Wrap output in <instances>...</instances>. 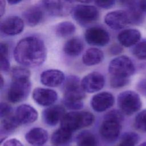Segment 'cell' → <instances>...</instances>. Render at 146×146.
<instances>
[{
  "label": "cell",
  "instance_id": "6da1fadb",
  "mask_svg": "<svg viewBox=\"0 0 146 146\" xmlns=\"http://www.w3.org/2000/svg\"><path fill=\"white\" fill-rule=\"evenodd\" d=\"M15 61L21 65L35 67L41 65L46 58V48L42 40L35 36H27L19 40L14 51Z\"/></svg>",
  "mask_w": 146,
  "mask_h": 146
},
{
  "label": "cell",
  "instance_id": "7a4b0ae2",
  "mask_svg": "<svg viewBox=\"0 0 146 146\" xmlns=\"http://www.w3.org/2000/svg\"><path fill=\"white\" fill-rule=\"evenodd\" d=\"M95 119L94 115L88 111L70 112L65 113L60 121V127L71 132L88 127Z\"/></svg>",
  "mask_w": 146,
  "mask_h": 146
},
{
  "label": "cell",
  "instance_id": "3957f363",
  "mask_svg": "<svg viewBox=\"0 0 146 146\" xmlns=\"http://www.w3.org/2000/svg\"><path fill=\"white\" fill-rule=\"evenodd\" d=\"M117 104L123 113L131 115L140 110L142 103L138 94L133 91H125L118 95Z\"/></svg>",
  "mask_w": 146,
  "mask_h": 146
},
{
  "label": "cell",
  "instance_id": "277c9868",
  "mask_svg": "<svg viewBox=\"0 0 146 146\" xmlns=\"http://www.w3.org/2000/svg\"><path fill=\"white\" fill-rule=\"evenodd\" d=\"M135 66L127 56L122 55L113 59L108 66V71L112 76L129 78L135 72Z\"/></svg>",
  "mask_w": 146,
  "mask_h": 146
},
{
  "label": "cell",
  "instance_id": "5b68a950",
  "mask_svg": "<svg viewBox=\"0 0 146 146\" xmlns=\"http://www.w3.org/2000/svg\"><path fill=\"white\" fill-rule=\"evenodd\" d=\"M71 14L73 18L82 26L92 23L99 17V12L97 8L87 5H79L74 7Z\"/></svg>",
  "mask_w": 146,
  "mask_h": 146
},
{
  "label": "cell",
  "instance_id": "8992f818",
  "mask_svg": "<svg viewBox=\"0 0 146 146\" xmlns=\"http://www.w3.org/2000/svg\"><path fill=\"white\" fill-rule=\"evenodd\" d=\"M31 89L29 79L13 80L7 93V98L12 103H16L25 100Z\"/></svg>",
  "mask_w": 146,
  "mask_h": 146
},
{
  "label": "cell",
  "instance_id": "52a82bcc",
  "mask_svg": "<svg viewBox=\"0 0 146 146\" xmlns=\"http://www.w3.org/2000/svg\"><path fill=\"white\" fill-rule=\"evenodd\" d=\"M42 6L49 14L55 17H64L71 13L72 0H42Z\"/></svg>",
  "mask_w": 146,
  "mask_h": 146
},
{
  "label": "cell",
  "instance_id": "ba28073f",
  "mask_svg": "<svg viewBox=\"0 0 146 146\" xmlns=\"http://www.w3.org/2000/svg\"><path fill=\"white\" fill-rule=\"evenodd\" d=\"M85 92L78 77L71 75L67 78L64 86V100H82L85 97Z\"/></svg>",
  "mask_w": 146,
  "mask_h": 146
},
{
  "label": "cell",
  "instance_id": "9c48e42d",
  "mask_svg": "<svg viewBox=\"0 0 146 146\" xmlns=\"http://www.w3.org/2000/svg\"><path fill=\"white\" fill-rule=\"evenodd\" d=\"M84 38L89 44L95 46H104L107 44L110 40L108 31L99 26L87 29L84 33Z\"/></svg>",
  "mask_w": 146,
  "mask_h": 146
},
{
  "label": "cell",
  "instance_id": "30bf717a",
  "mask_svg": "<svg viewBox=\"0 0 146 146\" xmlns=\"http://www.w3.org/2000/svg\"><path fill=\"white\" fill-rule=\"evenodd\" d=\"M121 121L104 117L100 128L102 137L108 141L115 140L119 136L121 129Z\"/></svg>",
  "mask_w": 146,
  "mask_h": 146
},
{
  "label": "cell",
  "instance_id": "8fae6325",
  "mask_svg": "<svg viewBox=\"0 0 146 146\" xmlns=\"http://www.w3.org/2000/svg\"><path fill=\"white\" fill-rule=\"evenodd\" d=\"M106 24L113 30H120L131 23L127 10H115L109 12L104 17Z\"/></svg>",
  "mask_w": 146,
  "mask_h": 146
},
{
  "label": "cell",
  "instance_id": "7c38bea8",
  "mask_svg": "<svg viewBox=\"0 0 146 146\" xmlns=\"http://www.w3.org/2000/svg\"><path fill=\"white\" fill-rule=\"evenodd\" d=\"M103 75L98 72H92L86 75L81 80V86L86 92L92 93L100 90L104 85Z\"/></svg>",
  "mask_w": 146,
  "mask_h": 146
},
{
  "label": "cell",
  "instance_id": "4fadbf2b",
  "mask_svg": "<svg viewBox=\"0 0 146 146\" xmlns=\"http://www.w3.org/2000/svg\"><path fill=\"white\" fill-rule=\"evenodd\" d=\"M24 21L17 16H10L1 23V31L4 34L14 36L22 32L24 29Z\"/></svg>",
  "mask_w": 146,
  "mask_h": 146
},
{
  "label": "cell",
  "instance_id": "5bb4252c",
  "mask_svg": "<svg viewBox=\"0 0 146 146\" xmlns=\"http://www.w3.org/2000/svg\"><path fill=\"white\" fill-rule=\"evenodd\" d=\"M114 102L115 99L112 94L108 92H102L92 98L91 105L94 111L102 112L111 107Z\"/></svg>",
  "mask_w": 146,
  "mask_h": 146
},
{
  "label": "cell",
  "instance_id": "9a60e30c",
  "mask_svg": "<svg viewBox=\"0 0 146 146\" xmlns=\"http://www.w3.org/2000/svg\"><path fill=\"white\" fill-rule=\"evenodd\" d=\"M33 98L40 106H50L56 101L58 94L53 90L38 87L33 91Z\"/></svg>",
  "mask_w": 146,
  "mask_h": 146
},
{
  "label": "cell",
  "instance_id": "2e32d148",
  "mask_svg": "<svg viewBox=\"0 0 146 146\" xmlns=\"http://www.w3.org/2000/svg\"><path fill=\"white\" fill-rule=\"evenodd\" d=\"M15 116L20 124H26L36 121L38 113L32 106L28 104H22L16 109Z\"/></svg>",
  "mask_w": 146,
  "mask_h": 146
},
{
  "label": "cell",
  "instance_id": "e0dca14e",
  "mask_svg": "<svg viewBox=\"0 0 146 146\" xmlns=\"http://www.w3.org/2000/svg\"><path fill=\"white\" fill-rule=\"evenodd\" d=\"M43 7L38 5L30 6L22 14L24 22L30 27H34L39 24L44 18Z\"/></svg>",
  "mask_w": 146,
  "mask_h": 146
},
{
  "label": "cell",
  "instance_id": "ac0fdd59",
  "mask_svg": "<svg viewBox=\"0 0 146 146\" xmlns=\"http://www.w3.org/2000/svg\"><path fill=\"white\" fill-rule=\"evenodd\" d=\"M40 80V82L46 86L55 87L63 82L64 75L62 71L59 70H47L41 74Z\"/></svg>",
  "mask_w": 146,
  "mask_h": 146
},
{
  "label": "cell",
  "instance_id": "d6986e66",
  "mask_svg": "<svg viewBox=\"0 0 146 146\" xmlns=\"http://www.w3.org/2000/svg\"><path fill=\"white\" fill-rule=\"evenodd\" d=\"M65 115V110L59 105L50 106L45 109L43 112V119L44 123L50 126H54L61 121Z\"/></svg>",
  "mask_w": 146,
  "mask_h": 146
},
{
  "label": "cell",
  "instance_id": "ffe728a7",
  "mask_svg": "<svg viewBox=\"0 0 146 146\" xmlns=\"http://www.w3.org/2000/svg\"><path fill=\"white\" fill-rule=\"evenodd\" d=\"M140 38V32L134 29L124 30L117 35V39L120 44L127 47L136 44Z\"/></svg>",
  "mask_w": 146,
  "mask_h": 146
},
{
  "label": "cell",
  "instance_id": "44dd1931",
  "mask_svg": "<svg viewBox=\"0 0 146 146\" xmlns=\"http://www.w3.org/2000/svg\"><path fill=\"white\" fill-rule=\"evenodd\" d=\"M26 141L30 144L40 146L48 140V133L42 128L36 127L31 129L25 135Z\"/></svg>",
  "mask_w": 146,
  "mask_h": 146
},
{
  "label": "cell",
  "instance_id": "7402d4cb",
  "mask_svg": "<svg viewBox=\"0 0 146 146\" xmlns=\"http://www.w3.org/2000/svg\"><path fill=\"white\" fill-rule=\"evenodd\" d=\"M103 58L104 54L101 50L98 48H90L83 54L82 60L85 65L91 66L101 63Z\"/></svg>",
  "mask_w": 146,
  "mask_h": 146
},
{
  "label": "cell",
  "instance_id": "603a6c76",
  "mask_svg": "<svg viewBox=\"0 0 146 146\" xmlns=\"http://www.w3.org/2000/svg\"><path fill=\"white\" fill-rule=\"evenodd\" d=\"M83 44L78 38H72L68 40L63 46V51L70 56L79 55L83 50Z\"/></svg>",
  "mask_w": 146,
  "mask_h": 146
},
{
  "label": "cell",
  "instance_id": "cb8c5ba5",
  "mask_svg": "<svg viewBox=\"0 0 146 146\" xmlns=\"http://www.w3.org/2000/svg\"><path fill=\"white\" fill-rule=\"evenodd\" d=\"M71 137L72 132L60 127L52 134L51 141L54 146H62L68 143Z\"/></svg>",
  "mask_w": 146,
  "mask_h": 146
},
{
  "label": "cell",
  "instance_id": "d4e9b609",
  "mask_svg": "<svg viewBox=\"0 0 146 146\" xmlns=\"http://www.w3.org/2000/svg\"><path fill=\"white\" fill-rule=\"evenodd\" d=\"M76 30L74 24L71 22L64 21L58 23L55 29V34L60 38H66L72 35Z\"/></svg>",
  "mask_w": 146,
  "mask_h": 146
},
{
  "label": "cell",
  "instance_id": "484cf974",
  "mask_svg": "<svg viewBox=\"0 0 146 146\" xmlns=\"http://www.w3.org/2000/svg\"><path fill=\"white\" fill-rule=\"evenodd\" d=\"M76 143L78 146H96L95 136L88 131H83L78 134Z\"/></svg>",
  "mask_w": 146,
  "mask_h": 146
},
{
  "label": "cell",
  "instance_id": "4316f807",
  "mask_svg": "<svg viewBox=\"0 0 146 146\" xmlns=\"http://www.w3.org/2000/svg\"><path fill=\"white\" fill-rule=\"evenodd\" d=\"M19 123L17 120L15 115L11 114L2 118L1 127L6 132H11L16 129L19 125Z\"/></svg>",
  "mask_w": 146,
  "mask_h": 146
},
{
  "label": "cell",
  "instance_id": "83f0119b",
  "mask_svg": "<svg viewBox=\"0 0 146 146\" xmlns=\"http://www.w3.org/2000/svg\"><path fill=\"white\" fill-rule=\"evenodd\" d=\"M139 137L135 132H126L123 135L117 146H135Z\"/></svg>",
  "mask_w": 146,
  "mask_h": 146
},
{
  "label": "cell",
  "instance_id": "f1b7e54d",
  "mask_svg": "<svg viewBox=\"0 0 146 146\" xmlns=\"http://www.w3.org/2000/svg\"><path fill=\"white\" fill-rule=\"evenodd\" d=\"M13 80L29 79L30 76V71L25 66H17L11 70Z\"/></svg>",
  "mask_w": 146,
  "mask_h": 146
},
{
  "label": "cell",
  "instance_id": "f546056e",
  "mask_svg": "<svg viewBox=\"0 0 146 146\" xmlns=\"http://www.w3.org/2000/svg\"><path fill=\"white\" fill-rule=\"evenodd\" d=\"M134 125L138 131L141 132H146V110L140 111L136 116Z\"/></svg>",
  "mask_w": 146,
  "mask_h": 146
},
{
  "label": "cell",
  "instance_id": "4dcf8cb0",
  "mask_svg": "<svg viewBox=\"0 0 146 146\" xmlns=\"http://www.w3.org/2000/svg\"><path fill=\"white\" fill-rule=\"evenodd\" d=\"M133 54L139 59L146 60V41H142L135 44L132 50Z\"/></svg>",
  "mask_w": 146,
  "mask_h": 146
},
{
  "label": "cell",
  "instance_id": "1f68e13d",
  "mask_svg": "<svg viewBox=\"0 0 146 146\" xmlns=\"http://www.w3.org/2000/svg\"><path fill=\"white\" fill-rule=\"evenodd\" d=\"M129 83L128 78L112 76L110 80L111 86L113 88H117L126 86Z\"/></svg>",
  "mask_w": 146,
  "mask_h": 146
},
{
  "label": "cell",
  "instance_id": "d6a6232c",
  "mask_svg": "<svg viewBox=\"0 0 146 146\" xmlns=\"http://www.w3.org/2000/svg\"><path fill=\"white\" fill-rule=\"evenodd\" d=\"M64 103L65 106L70 110H79L83 106V103L82 100H64Z\"/></svg>",
  "mask_w": 146,
  "mask_h": 146
},
{
  "label": "cell",
  "instance_id": "836d02e7",
  "mask_svg": "<svg viewBox=\"0 0 146 146\" xmlns=\"http://www.w3.org/2000/svg\"><path fill=\"white\" fill-rule=\"evenodd\" d=\"M96 5L102 9H110L115 3V0H94Z\"/></svg>",
  "mask_w": 146,
  "mask_h": 146
},
{
  "label": "cell",
  "instance_id": "e575fe53",
  "mask_svg": "<svg viewBox=\"0 0 146 146\" xmlns=\"http://www.w3.org/2000/svg\"><path fill=\"white\" fill-rule=\"evenodd\" d=\"M0 66L1 71L3 72H8L10 70V65L8 59V56L0 55Z\"/></svg>",
  "mask_w": 146,
  "mask_h": 146
},
{
  "label": "cell",
  "instance_id": "d590c367",
  "mask_svg": "<svg viewBox=\"0 0 146 146\" xmlns=\"http://www.w3.org/2000/svg\"><path fill=\"white\" fill-rule=\"evenodd\" d=\"M11 112V107L9 104H7L6 103H4V102L1 103L0 115H1V118L5 117L10 115Z\"/></svg>",
  "mask_w": 146,
  "mask_h": 146
},
{
  "label": "cell",
  "instance_id": "8d00e7d4",
  "mask_svg": "<svg viewBox=\"0 0 146 146\" xmlns=\"http://www.w3.org/2000/svg\"><path fill=\"white\" fill-rule=\"evenodd\" d=\"M3 146H23L22 143L17 139H10L4 142Z\"/></svg>",
  "mask_w": 146,
  "mask_h": 146
},
{
  "label": "cell",
  "instance_id": "74e56055",
  "mask_svg": "<svg viewBox=\"0 0 146 146\" xmlns=\"http://www.w3.org/2000/svg\"><path fill=\"white\" fill-rule=\"evenodd\" d=\"M122 50V47L120 45L117 44L112 45L110 48V53L112 55H118L121 52Z\"/></svg>",
  "mask_w": 146,
  "mask_h": 146
},
{
  "label": "cell",
  "instance_id": "f35d334b",
  "mask_svg": "<svg viewBox=\"0 0 146 146\" xmlns=\"http://www.w3.org/2000/svg\"><path fill=\"white\" fill-rule=\"evenodd\" d=\"M137 88L141 94H146V79H143L139 83Z\"/></svg>",
  "mask_w": 146,
  "mask_h": 146
},
{
  "label": "cell",
  "instance_id": "ab89813d",
  "mask_svg": "<svg viewBox=\"0 0 146 146\" xmlns=\"http://www.w3.org/2000/svg\"><path fill=\"white\" fill-rule=\"evenodd\" d=\"M136 6L141 11L146 13V0H139Z\"/></svg>",
  "mask_w": 146,
  "mask_h": 146
},
{
  "label": "cell",
  "instance_id": "60d3db41",
  "mask_svg": "<svg viewBox=\"0 0 146 146\" xmlns=\"http://www.w3.org/2000/svg\"><path fill=\"white\" fill-rule=\"evenodd\" d=\"M1 2V17H2L5 12L6 9V2L5 0H0Z\"/></svg>",
  "mask_w": 146,
  "mask_h": 146
},
{
  "label": "cell",
  "instance_id": "b9f144b4",
  "mask_svg": "<svg viewBox=\"0 0 146 146\" xmlns=\"http://www.w3.org/2000/svg\"><path fill=\"white\" fill-rule=\"evenodd\" d=\"M10 5H16L21 2L22 0H6Z\"/></svg>",
  "mask_w": 146,
  "mask_h": 146
},
{
  "label": "cell",
  "instance_id": "7bdbcfd3",
  "mask_svg": "<svg viewBox=\"0 0 146 146\" xmlns=\"http://www.w3.org/2000/svg\"><path fill=\"white\" fill-rule=\"evenodd\" d=\"M76 1L82 3H89L91 2L93 0H76Z\"/></svg>",
  "mask_w": 146,
  "mask_h": 146
},
{
  "label": "cell",
  "instance_id": "ee69618b",
  "mask_svg": "<svg viewBox=\"0 0 146 146\" xmlns=\"http://www.w3.org/2000/svg\"><path fill=\"white\" fill-rule=\"evenodd\" d=\"M3 85V79L2 76H1V88H2Z\"/></svg>",
  "mask_w": 146,
  "mask_h": 146
},
{
  "label": "cell",
  "instance_id": "f6af8a7d",
  "mask_svg": "<svg viewBox=\"0 0 146 146\" xmlns=\"http://www.w3.org/2000/svg\"><path fill=\"white\" fill-rule=\"evenodd\" d=\"M121 1H122V2L123 3H127L129 2H131V1H134V0H121Z\"/></svg>",
  "mask_w": 146,
  "mask_h": 146
},
{
  "label": "cell",
  "instance_id": "bcb514c9",
  "mask_svg": "<svg viewBox=\"0 0 146 146\" xmlns=\"http://www.w3.org/2000/svg\"><path fill=\"white\" fill-rule=\"evenodd\" d=\"M139 146H146V142H144V143L140 144Z\"/></svg>",
  "mask_w": 146,
  "mask_h": 146
}]
</instances>
